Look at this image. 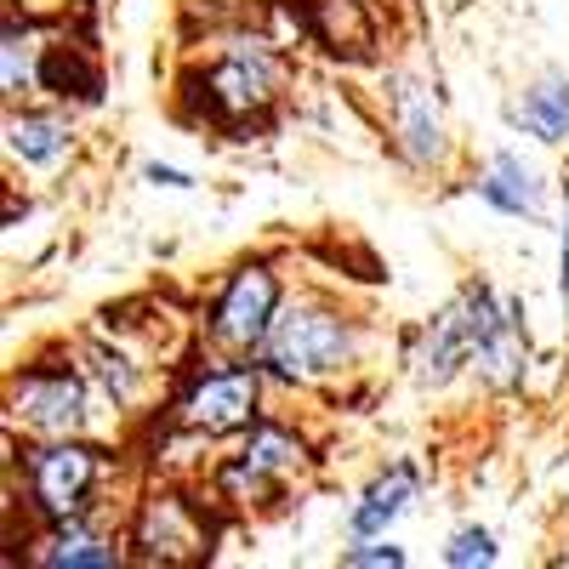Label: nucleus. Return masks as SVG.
I'll return each mask as SVG.
<instances>
[{"mask_svg":"<svg viewBox=\"0 0 569 569\" xmlns=\"http://www.w3.org/2000/svg\"><path fill=\"white\" fill-rule=\"evenodd\" d=\"M496 325H501V313H496V302H490L485 284L461 291V302H450V308L433 319V330H427V342H421V353H416V376H421V382H450L456 365H467L472 353H479Z\"/></svg>","mask_w":569,"mask_h":569,"instance_id":"obj_1","label":"nucleus"},{"mask_svg":"<svg viewBox=\"0 0 569 569\" xmlns=\"http://www.w3.org/2000/svg\"><path fill=\"white\" fill-rule=\"evenodd\" d=\"M348 353H353L348 325L319 308H291L268 330V365H279V376H325Z\"/></svg>","mask_w":569,"mask_h":569,"instance_id":"obj_2","label":"nucleus"},{"mask_svg":"<svg viewBox=\"0 0 569 569\" xmlns=\"http://www.w3.org/2000/svg\"><path fill=\"white\" fill-rule=\"evenodd\" d=\"M273 302H279V284H273L268 268L233 273V284H228L222 302H217V319H211L217 342H228V348H257V342H268Z\"/></svg>","mask_w":569,"mask_h":569,"instance_id":"obj_3","label":"nucleus"},{"mask_svg":"<svg viewBox=\"0 0 569 569\" xmlns=\"http://www.w3.org/2000/svg\"><path fill=\"white\" fill-rule=\"evenodd\" d=\"M182 421L200 427V433H233L246 427L257 410V370H211L194 388L182 393Z\"/></svg>","mask_w":569,"mask_h":569,"instance_id":"obj_4","label":"nucleus"},{"mask_svg":"<svg viewBox=\"0 0 569 569\" xmlns=\"http://www.w3.org/2000/svg\"><path fill=\"white\" fill-rule=\"evenodd\" d=\"M29 472H34V496H40V507L52 512V518H69V512L80 507L86 485L98 479V456H91V450H80V445L34 450Z\"/></svg>","mask_w":569,"mask_h":569,"instance_id":"obj_5","label":"nucleus"},{"mask_svg":"<svg viewBox=\"0 0 569 569\" xmlns=\"http://www.w3.org/2000/svg\"><path fill=\"white\" fill-rule=\"evenodd\" d=\"M18 410L40 427V433H69L86 416V388L74 376H29L18 388Z\"/></svg>","mask_w":569,"mask_h":569,"instance_id":"obj_6","label":"nucleus"},{"mask_svg":"<svg viewBox=\"0 0 569 569\" xmlns=\"http://www.w3.org/2000/svg\"><path fill=\"white\" fill-rule=\"evenodd\" d=\"M313 34L330 46V52L365 58L376 40V12L370 0H313Z\"/></svg>","mask_w":569,"mask_h":569,"instance_id":"obj_7","label":"nucleus"},{"mask_svg":"<svg viewBox=\"0 0 569 569\" xmlns=\"http://www.w3.org/2000/svg\"><path fill=\"white\" fill-rule=\"evenodd\" d=\"M137 547H142V558H177V552H194V547H200V525L188 518V507H182L177 496H160V501H149V512H142Z\"/></svg>","mask_w":569,"mask_h":569,"instance_id":"obj_8","label":"nucleus"},{"mask_svg":"<svg viewBox=\"0 0 569 569\" xmlns=\"http://www.w3.org/2000/svg\"><path fill=\"white\" fill-rule=\"evenodd\" d=\"M393 109H399V137L410 160H439L445 154V131H439V109L427 103V91L416 80H393Z\"/></svg>","mask_w":569,"mask_h":569,"instance_id":"obj_9","label":"nucleus"},{"mask_svg":"<svg viewBox=\"0 0 569 569\" xmlns=\"http://www.w3.org/2000/svg\"><path fill=\"white\" fill-rule=\"evenodd\" d=\"M302 450L291 445V439H284L279 433V427H262V433L246 445V456L240 461H233L228 472H222V485L233 490V496H246V490H262L268 479H273V472H284V467H291Z\"/></svg>","mask_w":569,"mask_h":569,"instance_id":"obj_10","label":"nucleus"},{"mask_svg":"<svg viewBox=\"0 0 569 569\" xmlns=\"http://www.w3.org/2000/svg\"><path fill=\"white\" fill-rule=\"evenodd\" d=\"M479 194L512 217H541V177L525 166V160H512V154H496L485 182H479Z\"/></svg>","mask_w":569,"mask_h":569,"instance_id":"obj_11","label":"nucleus"},{"mask_svg":"<svg viewBox=\"0 0 569 569\" xmlns=\"http://www.w3.org/2000/svg\"><path fill=\"white\" fill-rule=\"evenodd\" d=\"M268 63L262 58H228L217 74H211V91H217V109L222 114H251V109H268Z\"/></svg>","mask_w":569,"mask_h":569,"instance_id":"obj_12","label":"nucleus"},{"mask_svg":"<svg viewBox=\"0 0 569 569\" xmlns=\"http://www.w3.org/2000/svg\"><path fill=\"white\" fill-rule=\"evenodd\" d=\"M410 490H416V472H410V467H393L388 479H376V485L365 490V501H359V507H353V518H348V530H353V536H376V530H388L393 518L405 512Z\"/></svg>","mask_w":569,"mask_h":569,"instance_id":"obj_13","label":"nucleus"},{"mask_svg":"<svg viewBox=\"0 0 569 569\" xmlns=\"http://www.w3.org/2000/svg\"><path fill=\"white\" fill-rule=\"evenodd\" d=\"M525 131H536L541 142H563L569 137V80H541L525 103H518V114H512Z\"/></svg>","mask_w":569,"mask_h":569,"instance_id":"obj_14","label":"nucleus"},{"mask_svg":"<svg viewBox=\"0 0 569 569\" xmlns=\"http://www.w3.org/2000/svg\"><path fill=\"white\" fill-rule=\"evenodd\" d=\"M7 142H12V154L29 160V166H52L69 154V126L63 120H40V114H23L7 126Z\"/></svg>","mask_w":569,"mask_h":569,"instance_id":"obj_15","label":"nucleus"},{"mask_svg":"<svg viewBox=\"0 0 569 569\" xmlns=\"http://www.w3.org/2000/svg\"><path fill=\"white\" fill-rule=\"evenodd\" d=\"M472 365H485V376L496 388H512L518 382V370H525V337H518V313L507 308L501 325L485 337V348L472 353Z\"/></svg>","mask_w":569,"mask_h":569,"instance_id":"obj_16","label":"nucleus"},{"mask_svg":"<svg viewBox=\"0 0 569 569\" xmlns=\"http://www.w3.org/2000/svg\"><path fill=\"white\" fill-rule=\"evenodd\" d=\"M40 563H80V569H109V563H114V552H109V547H98V541H91L86 530H74V525H69V530H58V541H52V547L40 552Z\"/></svg>","mask_w":569,"mask_h":569,"instance_id":"obj_17","label":"nucleus"},{"mask_svg":"<svg viewBox=\"0 0 569 569\" xmlns=\"http://www.w3.org/2000/svg\"><path fill=\"white\" fill-rule=\"evenodd\" d=\"M40 80L58 91V98H98V74H91L74 52H52L40 69Z\"/></svg>","mask_w":569,"mask_h":569,"instance_id":"obj_18","label":"nucleus"},{"mask_svg":"<svg viewBox=\"0 0 569 569\" xmlns=\"http://www.w3.org/2000/svg\"><path fill=\"white\" fill-rule=\"evenodd\" d=\"M445 563L467 569V563H496V536L490 530H461L450 547H445Z\"/></svg>","mask_w":569,"mask_h":569,"instance_id":"obj_19","label":"nucleus"},{"mask_svg":"<svg viewBox=\"0 0 569 569\" xmlns=\"http://www.w3.org/2000/svg\"><path fill=\"white\" fill-rule=\"evenodd\" d=\"M29 34H18V23L7 29V91H23L29 86Z\"/></svg>","mask_w":569,"mask_h":569,"instance_id":"obj_20","label":"nucleus"},{"mask_svg":"<svg viewBox=\"0 0 569 569\" xmlns=\"http://www.w3.org/2000/svg\"><path fill=\"white\" fill-rule=\"evenodd\" d=\"M342 563H348V569H370V563H388V569H399V563H405V552H399L393 541H388V547L376 541V547H353V552H342Z\"/></svg>","mask_w":569,"mask_h":569,"instance_id":"obj_21","label":"nucleus"},{"mask_svg":"<svg viewBox=\"0 0 569 569\" xmlns=\"http://www.w3.org/2000/svg\"><path fill=\"white\" fill-rule=\"evenodd\" d=\"M142 177H149V182H160V188H188V177H182V171H171V166H149Z\"/></svg>","mask_w":569,"mask_h":569,"instance_id":"obj_22","label":"nucleus"},{"mask_svg":"<svg viewBox=\"0 0 569 569\" xmlns=\"http://www.w3.org/2000/svg\"><path fill=\"white\" fill-rule=\"evenodd\" d=\"M563 308H569V233H563Z\"/></svg>","mask_w":569,"mask_h":569,"instance_id":"obj_23","label":"nucleus"}]
</instances>
